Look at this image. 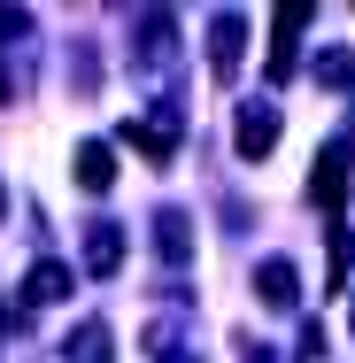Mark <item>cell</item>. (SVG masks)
Wrapping results in <instances>:
<instances>
[{
  "label": "cell",
  "mask_w": 355,
  "mask_h": 363,
  "mask_svg": "<svg viewBox=\"0 0 355 363\" xmlns=\"http://www.w3.org/2000/svg\"><path fill=\"white\" fill-rule=\"evenodd\" d=\"M309 201H317L325 217H340V201H348V140H332L309 162Z\"/></svg>",
  "instance_id": "1"
},
{
  "label": "cell",
  "mask_w": 355,
  "mask_h": 363,
  "mask_svg": "<svg viewBox=\"0 0 355 363\" xmlns=\"http://www.w3.org/2000/svg\"><path fill=\"white\" fill-rule=\"evenodd\" d=\"M232 147H240L247 162H263V155L278 147V108H271V101H247L240 124H232Z\"/></svg>",
  "instance_id": "2"
},
{
  "label": "cell",
  "mask_w": 355,
  "mask_h": 363,
  "mask_svg": "<svg viewBox=\"0 0 355 363\" xmlns=\"http://www.w3.org/2000/svg\"><path fill=\"white\" fill-rule=\"evenodd\" d=\"M301 31H309V8H301V0H286L278 16H271V85L293 77V39H301Z\"/></svg>",
  "instance_id": "3"
},
{
  "label": "cell",
  "mask_w": 355,
  "mask_h": 363,
  "mask_svg": "<svg viewBox=\"0 0 355 363\" xmlns=\"http://www.w3.org/2000/svg\"><path fill=\"white\" fill-rule=\"evenodd\" d=\"M85 271L93 279H116L124 271V224H85Z\"/></svg>",
  "instance_id": "4"
},
{
  "label": "cell",
  "mask_w": 355,
  "mask_h": 363,
  "mask_svg": "<svg viewBox=\"0 0 355 363\" xmlns=\"http://www.w3.org/2000/svg\"><path fill=\"white\" fill-rule=\"evenodd\" d=\"M240 47H247V23L224 8V16L209 23V70H216V77H232V70H240Z\"/></svg>",
  "instance_id": "5"
},
{
  "label": "cell",
  "mask_w": 355,
  "mask_h": 363,
  "mask_svg": "<svg viewBox=\"0 0 355 363\" xmlns=\"http://www.w3.org/2000/svg\"><path fill=\"white\" fill-rule=\"evenodd\" d=\"M255 294H263V309H293V301H301V271H293L286 255H271V263L255 271Z\"/></svg>",
  "instance_id": "6"
},
{
  "label": "cell",
  "mask_w": 355,
  "mask_h": 363,
  "mask_svg": "<svg viewBox=\"0 0 355 363\" xmlns=\"http://www.w3.org/2000/svg\"><path fill=\"white\" fill-rule=\"evenodd\" d=\"M62 356H70V363H116V333H108L101 317H85V325L70 333V348H62Z\"/></svg>",
  "instance_id": "7"
},
{
  "label": "cell",
  "mask_w": 355,
  "mask_h": 363,
  "mask_svg": "<svg viewBox=\"0 0 355 363\" xmlns=\"http://www.w3.org/2000/svg\"><path fill=\"white\" fill-rule=\"evenodd\" d=\"M77 186H85V194H108V186H116V155H108L101 140L77 147Z\"/></svg>",
  "instance_id": "8"
},
{
  "label": "cell",
  "mask_w": 355,
  "mask_h": 363,
  "mask_svg": "<svg viewBox=\"0 0 355 363\" xmlns=\"http://www.w3.org/2000/svg\"><path fill=\"white\" fill-rule=\"evenodd\" d=\"M124 140L140 147L147 162H170V155H178V124H170V116H162V124H124Z\"/></svg>",
  "instance_id": "9"
},
{
  "label": "cell",
  "mask_w": 355,
  "mask_h": 363,
  "mask_svg": "<svg viewBox=\"0 0 355 363\" xmlns=\"http://www.w3.org/2000/svg\"><path fill=\"white\" fill-rule=\"evenodd\" d=\"M62 294H70V263H55V255H47V263H31L23 301H62Z\"/></svg>",
  "instance_id": "10"
},
{
  "label": "cell",
  "mask_w": 355,
  "mask_h": 363,
  "mask_svg": "<svg viewBox=\"0 0 355 363\" xmlns=\"http://www.w3.org/2000/svg\"><path fill=\"white\" fill-rule=\"evenodd\" d=\"M154 247H162V263H186V255H193V240H186V209H162V217H154Z\"/></svg>",
  "instance_id": "11"
},
{
  "label": "cell",
  "mask_w": 355,
  "mask_h": 363,
  "mask_svg": "<svg viewBox=\"0 0 355 363\" xmlns=\"http://www.w3.org/2000/svg\"><path fill=\"white\" fill-rule=\"evenodd\" d=\"M317 85H325V93H348L355 85V55L348 47H325V55H317Z\"/></svg>",
  "instance_id": "12"
},
{
  "label": "cell",
  "mask_w": 355,
  "mask_h": 363,
  "mask_svg": "<svg viewBox=\"0 0 355 363\" xmlns=\"http://www.w3.org/2000/svg\"><path fill=\"white\" fill-rule=\"evenodd\" d=\"M348 263H355V240H348V232H340V224H332V286L348 279Z\"/></svg>",
  "instance_id": "13"
},
{
  "label": "cell",
  "mask_w": 355,
  "mask_h": 363,
  "mask_svg": "<svg viewBox=\"0 0 355 363\" xmlns=\"http://www.w3.org/2000/svg\"><path fill=\"white\" fill-rule=\"evenodd\" d=\"M8 85H16V77H8V62H0V108H8Z\"/></svg>",
  "instance_id": "14"
},
{
  "label": "cell",
  "mask_w": 355,
  "mask_h": 363,
  "mask_svg": "<svg viewBox=\"0 0 355 363\" xmlns=\"http://www.w3.org/2000/svg\"><path fill=\"white\" fill-rule=\"evenodd\" d=\"M0 209H8V194H0Z\"/></svg>",
  "instance_id": "15"
}]
</instances>
